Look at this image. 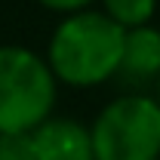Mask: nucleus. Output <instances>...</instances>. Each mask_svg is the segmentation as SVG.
I'll list each match as a JSON object with an SVG mask.
<instances>
[{
	"label": "nucleus",
	"mask_w": 160,
	"mask_h": 160,
	"mask_svg": "<svg viewBox=\"0 0 160 160\" xmlns=\"http://www.w3.org/2000/svg\"><path fill=\"white\" fill-rule=\"evenodd\" d=\"M123 52V28L105 12H71L52 31L46 65L68 86H99L117 74Z\"/></svg>",
	"instance_id": "nucleus-1"
},
{
	"label": "nucleus",
	"mask_w": 160,
	"mask_h": 160,
	"mask_svg": "<svg viewBox=\"0 0 160 160\" xmlns=\"http://www.w3.org/2000/svg\"><path fill=\"white\" fill-rule=\"evenodd\" d=\"M56 77L37 52L0 46V132H31L52 114Z\"/></svg>",
	"instance_id": "nucleus-2"
},
{
	"label": "nucleus",
	"mask_w": 160,
	"mask_h": 160,
	"mask_svg": "<svg viewBox=\"0 0 160 160\" xmlns=\"http://www.w3.org/2000/svg\"><path fill=\"white\" fill-rule=\"evenodd\" d=\"M96 160H160V105L129 92L108 102L89 129Z\"/></svg>",
	"instance_id": "nucleus-3"
},
{
	"label": "nucleus",
	"mask_w": 160,
	"mask_h": 160,
	"mask_svg": "<svg viewBox=\"0 0 160 160\" xmlns=\"http://www.w3.org/2000/svg\"><path fill=\"white\" fill-rule=\"evenodd\" d=\"M31 139L37 160H96L89 129L71 117H46Z\"/></svg>",
	"instance_id": "nucleus-4"
},
{
	"label": "nucleus",
	"mask_w": 160,
	"mask_h": 160,
	"mask_svg": "<svg viewBox=\"0 0 160 160\" xmlns=\"http://www.w3.org/2000/svg\"><path fill=\"white\" fill-rule=\"evenodd\" d=\"M126 86H148L160 77V31L154 25H142L123 31V52H120L117 74Z\"/></svg>",
	"instance_id": "nucleus-5"
},
{
	"label": "nucleus",
	"mask_w": 160,
	"mask_h": 160,
	"mask_svg": "<svg viewBox=\"0 0 160 160\" xmlns=\"http://www.w3.org/2000/svg\"><path fill=\"white\" fill-rule=\"evenodd\" d=\"M102 6L111 22H117L123 31H129V28L151 25L157 0H102Z\"/></svg>",
	"instance_id": "nucleus-6"
},
{
	"label": "nucleus",
	"mask_w": 160,
	"mask_h": 160,
	"mask_svg": "<svg viewBox=\"0 0 160 160\" xmlns=\"http://www.w3.org/2000/svg\"><path fill=\"white\" fill-rule=\"evenodd\" d=\"M0 160H37L31 132H0Z\"/></svg>",
	"instance_id": "nucleus-7"
},
{
	"label": "nucleus",
	"mask_w": 160,
	"mask_h": 160,
	"mask_svg": "<svg viewBox=\"0 0 160 160\" xmlns=\"http://www.w3.org/2000/svg\"><path fill=\"white\" fill-rule=\"evenodd\" d=\"M37 3H43L46 9H52V12H80V9H86L92 0H37Z\"/></svg>",
	"instance_id": "nucleus-8"
},
{
	"label": "nucleus",
	"mask_w": 160,
	"mask_h": 160,
	"mask_svg": "<svg viewBox=\"0 0 160 160\" xmlns=\"http://www.w3.org/2000/svg\"><path fill=\"white\" fill-rule=\"evenodd\" d=\"M154 92H157L154 99H157V105H160V77H157V83H154Z\"/></svg>",
	"instance_id": "nucleus-9"
}]
</instances>
